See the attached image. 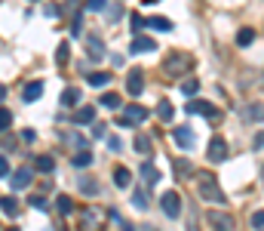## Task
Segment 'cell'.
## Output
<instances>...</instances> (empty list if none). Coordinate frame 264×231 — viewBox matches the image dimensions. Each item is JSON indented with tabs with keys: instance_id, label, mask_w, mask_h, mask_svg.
<instances>
[{
	"instance_id": "cell-39",
	"label": "cell",
	"mask_w": 264,
	"mask_h": 231,
	"mask_svg": "<svg viewBox=\"0 0 264 231\" xmlns=\"http://www.w3.org/2000/svg\"><path fill=\"white\" fill-rule=\"evenodd\" d=\"M252 225H255V228H261V225H264V213H261V210L252 213Z\"/></svg>"
},
{
	"instance_id": "cell-6",
	"label": "cell",
	"mask_w": 264,
	"mask_h": 231,
	"mask_svg": "<svg viewBox=\"0 0 264 231\" xmlns=\"http://www.w3.org/2000/svg\"><path fill=\"white\" fill-rule=\"evenodd\" d=\"M206 154H209L212 164H224V160H227V142H224L221 136H215L212 142H209V151H206Z\"/></svg>"
},
{
	"instance_id": "cell-5",
	"label": "cell",
	"mask_w": 264,
	"mask_h": 231,
	"mask_svg": "<svg viewBox=\"0 0 264 231\" xmlns=\"http://www.w3.org/2000/svg\"><path fill=\"white\" fill-rule=\"evenodd\" d=\"M172 142H175L178 148H185V151H191L197 139H193V130L185 123V126H178V130H172Z\"/></svg>"
},
{
	"instance_id": "cell-22",
	"label": "cell",
	"mask_w": 264,
	"mask_h": 231,
	"mask_svg": "<svg viewBox=\"0 0 264 231\" xmlns=\"http://www.w3.org/2000/svg\"><path fill=\"white\" fill-rule=\"evenodd\" d=\"M77 102H80V89L71 87V89H65V92H62V105H65V108H74Z\"/></svg>"
},
{
	"instance_id": "cell-20",
	"label": "cell",
	"mask_w": 264,
	"mask_h": 231,
	"mask_svg": "<svg viewBox=\"0 0 264 231\" xmlns=\"http://www.w3.org/2000/svg\"><path fill=\"white\" fill-rule=\"evenodd\" d=\"M22 96H25V102L40 99V96H43V84H37V80H34V84H28L25 89H22Z\"/></svg>"
},
{
	"instance_id": "cell-18",
	"label": "cell",
	"mask_w": 264,
	"mask_h": 231,
	"mask_svg": "<svg viewBox=\"0 0 264 231\" xmlns=\"http://www.w3.org/2000/svg\"><path fill=\"white\" fill-rule=\"evenodd\" d=\"M74 120H77V123H93V120H96V108H93V105H83V108H77Z\"/></svg>"
},
{
	"instance_id": "cell-8",
	"label": "cell",
	"mask_w": 264,
	"mask_h": 231,
	"mask_svg": "<svg viewBox=\"0 0 264 231\" xmlns=\"http://www.w3.org/2000/svg\"><path fill=\"white\" fill-rule=\"evenodd\" d=\"M206 222H209V225H215V228H234V219L231 216H227V213H218V210H209V213H206Z\"/></svg>"
},
{
	"instance_id": "cell-35",
	"label": "cell",
	"mask_w": 264,
	"mask_h": 231,
	"mask_svg": "<svg viewBox=\"0 0 264 231\" xmlns=\"http://www.w3.org/2000/svg\"><path fill=\"white\" fill-rule=\"evenodd\" d=\"M9 173H13V170H9V160H6L3 154H0V179H6Z\"/></svg>"
},
{
	"instance_id": "cell-13",
	"label": "cell",
	"mask_w": 264,
	"mask_h": 231,
	"mask_svg": "<svg viewBox=\"0 0 264 231\" xmlns=\"http://www.w3.org/2000/svg\"><path fill=\"white\" fill-rule=\"evenodd\" d=\"M34 170H37V173H52V170H55V157H52V154L34 157Z\"/></svg>"
},
{
	"instance_id": "cell-4",
	"label": "cell",
	"mask_w": 264,
	"mask_h": 231,
	"mask_svg": "<svg viewBox=\"0 0 264 231\" xmlns=\"http://www.w3.org/2000/svg\"><path fill=\"white\" fill-rule=\"evenodd\" d=\"M142 120H147V108H142V105H126V114L117 120L120 126H132V123H142Z\"/></svg>"
},
{
	"instance_id": "cell-32",
	"label": "cell",
	"mask_w": 264,
	"mask_h": 231,
	"mask_svg": "<svg viewBox=\"0 0 264 231\" xmlns=\"http://www.w3.org/2000/svg\"><path fill=\"white\" fill-rule=\"evenodd\" d=\"M197 89H200L197 80H185V84H181V92H185V96H197Z\"/></svg>"
},
{
	"instance_id": "cell-37",
	"label": "cell",
	"mask_w": 264,
	"mask_h": 231,
	"mask_svg": "<svg viewBox=\"0 0 264 231\" xmlns=\"http://www.w3.org/2000/svg\"><path fill=\"white\" fill-rule=\"evenodd\" d=\"M71 34H74V37H80V34H83V19H74V28H71Z\"/></svg>"
},
{
	"instance_id": "cell-23",
	"label": "cell",
	"mask_w": 264,
	"mask_h": 231,
	"mask_svg": "<svg viewBox=\"0 0 264 231\" xmlns=\"http://www.w3.org/2000/svg\"><path fill=\"white\" fill-rule=\"evenodd\" d=\"M108 84H111V74H108V71L89 74V87H98V89H101V87H108Z\"/></svg>"
},
{
	"instance_id": "cell-28",
	"label": "cell",
	"mask_w": 264,
	"mask_h": 231,
	"mask_svg": "<svg viewBox=\"0 0 264 231\" xmlns=\"http://www.w3.org/2000/svg\"><path fill=\"white\" fill-rule=\"evenodd\" d=\"M135 151L139 154H151V139L147 136H135Z\"/></svg>"
},
{
	"instance_id": "cell-40",
	"label": "cell",
	"mask_w": 264,
	"mask_h": 231,
	"mask_svg": "<svg viewBox=\"0 0 264 231\" xmlns=\"http://www.w3.org/2000/svg\"><path fill=\"white\" fill-rule=\"evenodd\" d=\"M132 28H135V31H142V28H144V19H142L139 13H132Z\"/></svg>"
},
{
	"instance_id": "cell-33",
	"label": "cell",
	"mask_w": 264,
	"mask_h": 231,
	"mask_svg": "<svg viewBox=\"0 0 264 231\" xmlns=\"http://www.w3.org/2000/svg\"><path fill=\"white\" fill-rule=\"evenodd\" d=\"M9 123H13V114H9L6 108H0V133L9 130Z\"/></svg>"
},
{
	"instance_id": "cell-17",
	"label": "cell",
	"mask_w": 264,
	"mask_h": 231,
	"mask_svg": "<svg viewBox=\"0 0 264 231\" xmlns=\"http://www.w3.org/2000/svg\"><path fill=\"white\" fill-rule=\"evenodd\" d=\"M142 179H144V185H157L160 182V170L154 164H144L142 167Z\"/></svg>"
},
{
	"instance_id": "cell-19",
	"label": "cell",
	"mask_w": 264,
	"mask_h": 231,
	"mask_svg": "<svg viewBox=\"0 0 264 231\" xmlns=\"http://www.w3.org/2000/svg\"><path fill=\"white\" fill-rule=\"evenodd\" d=\"M144 25H147V28H157V31H172V22L163 19V16H151V19H144Z\"/></svg>"
},
{
	"instance_id": "cell-29",
	"label": "cell",
	"mask_w": 264,
	"mask_h": 231,
	"mask_svg": "<svg viewBox=\"0 0 264 231\" xmlns=\"http://www.w3.org/2000/svg\"><path fill=\"white\" fill-rule=\"evenodd\" d=\"M68 56H71V46L59 43V53H55V65H68Z\"/></svg>"
},
{
	"instance_id": "cell-3",
	"label": "cell",
	"mask_w": 264,
	"mask_h": 231,
	"mask_svg": "<svg viewBox=\"0 0 264 231\" xmlns=\"http://www.w3.org/2000/svg\"><path fill=\"white\" fill-rule=\"evenodd\" d=\"M160 203H163V213L169 219H178L181 216V198H178V191H166L163 198H160Z\"/></svg>"
},
{
	"instance_id": "cell-11",
	"label": "cell",
	"mask_w": 264,
	"mask_h": 231,
	"mask_svg": "<svg viewBox=\"0 0 264 231\" xmlns=\"http://www.w3.org/2000/svg\"><path fill=\"white\" fill-rule=\"evenodd\" d=\"M77 185H80V194H86V198H96V194H98V182L93 176H80Z\"/></svg>"
},
{
	"instance_id": "cell-36",
	"label": "cell",
	"mask_w": 264,
	"mask_h": 231,
	"mask_svg": "<svg viewBox=\"0 0 264 231\" xmlns=\"http://www.w3.org/2000/svg\"><path fill=\"white\" fill-rule=\"evenodd\" d=\"M28 203L34 206V210H40V213H43V210H47V201H43V198H31Z\"/></svg>"
},
{
	"instance_id": "cell-34",
	"label": "cell",
	"mask_w": 264,
	"mask_h": 231,
	"mask_svg": "<svg viewBox=\"0 0 264 231\" xmlns=\"http://www.w3.org/2000/svg\"><path fill=\"white\" fill-rule=\"evenodd\" d=\"M86 6L93 9V13H101V9L108 6V0H86Z\"/></svg>"
},
{
	"instance_id": "cell-41",
	"label": "cell",
	"mask_w": 264,
	"mask_h": 231,
	"mask_svg": "<svg viewBox=\"0 0 264 231\" xmlns=\"http://www.w3.org/2000/svg\"><path fill=\"white\" fill-rule=\"evenodd\" d=\"M108 145H111V151H120V139H117V136H111Z\"/></svg>"
},
{
	"instance_id": "cell-14",
	"label": "cell",
	"mask_w": 264,
	"mask_h": 231,
	"mask_svg": "<svg viewBox=\"0 0 264 231\" xmlns=\"http://www.w3.org/2000/svg\"><path fill=\"white\" fill-rule=\"evenodd\" d=\"M258 40V31L255 28H240V34H237V46H252Z\"/></svg>"
},
{
	"instance_id": "cell-31",
	"label": "cell",
	"mask_w": 264,
	"mask_h": 231,
	"mask_svg": "<svg viewBox=\"0 0 264 231\" xmlns=\"http://www.w3.org/2000/svg\"><path fill=\"white\" fill-rule=\"evenodd\" d=\"M193 167L188 164V160H175V176H191Z\"/></svg>"
},
{
	"instance_id": "cell-24",
	"label": "cell",
	"mask_w": 264,
	"mask_h": 231,
	"mask_svg": "<svg viewBox=\"0 0 264 231\" xmlns=\"http://www.w3.org/2000/svg\"><path fill=\"white\" fill-rule=\"evenodd\" d=\"M98 105H105L108 111H114V108H120V96L117 92H105V96L98 99Z\"/></svg>"
},
{
	"instance_id": "cell-16",
	"label": "cell",
	"mask_w": 264,
	"mask_h": 231,
	"mask_svg": "<svg viewBox=\"0 0 264 231\" xmlns=\"http://www.w3.org/2000/svg\"><path fill=\"white\" fill-rule=\"evenodd\" d=\"M129 182H132V176H129V170H126V167L114 170V185H117V188H129Z\"/></svg>"
},
{
	"instance_id": "cell-2",
	"label": "cell",
	"mask_w": 264,
	"mask_h": 231,
	"mask_svg": "<svg viewBox=\"0 0 264 231\" xmlns=\"http://www.w3.org/2000/svg\"><path fill=\"white\" fill-rule=\"evenodd\" d=\"M163 68H166V74H185V71H191V68H193V59H191L188 53H169Z\"/></svg>"
},
{
	"instance_id": "cell-42",
	"label": "cell",
	"mask_w": 264,
	"mask_h": 231,
	"mask_svg": "<svg viewBox=\"0 0 264 231\" xmlns=\"http://www.w3.org/2000/svg\"><path fill=\"white\" fill-rule=\"evenodd\" d=\"M22 139H25V142H34V139H37V133H34V130H25V133H22Z\"/></svg>"
},
{
	"instance_id": "cell-26",
	"label": "cell",
	"mask_w": 264,
	"mask_h": 231,
	"mask_svg": "<svg viewBox=\"0 0 264 231\" xmlns=\"http://www.w3.org/2000/svg\"><path fill=\"white\" fill-rule=\"evenodd\" d=\"M0 210H3L6 216H16L19 213V201L16 198H0Z\"/></svg>"
},
{
	"instance_id": "cell-38",
	"label": "cell",
	"mask_w": 264,
	"mask_h": 231,
	"mask_svg": "<svg viewBox=\"0 0 264 231\" xmlns=\"http://www.w3.org/2000/svg\"><path fill=\"white\" fill-rule=\"evenodd\" d=\"M249 117H252V120H255V123L261 120V105H258V102H255V105H252V108H249Z\"/></svg>"
},
{
	"instance_id": "cell-10",
	"label": "cell",
	"mask_w": 264,
	"mask_h": 231,
	"mask_svg": "<svg viewBox=\"0 0 264 231\" xmlns=\"http://www.w3.org/2000/svg\"><path fill=\"white\" fill-rule=\"evenodd\" d=\"M126 87H129V96H142V89H144V84H142V68H132V71H129Z\"/></svg>"
},
{
	"instance_id": "cell-15",
	"label": "cell",
	"mask_w": 264,
	"mask_h": 231,
	"mask_svg": "<svg viewBox=\"0 0 264 231\" xmlns=\"http://www.w3.org/2000/svg\"><path fill=\"white\" fill-rule=\"evenodd\" d=\"M157 50V40L151 37H135L132 40V53H154Z\"/></svg>"
},
{
	"instance_id": "cell-1",
	"label": "cell",
	"mask_w": 264,
	"mask_h": 231,
	"mask_svg": "<svg viewBox=\"0 0 264 231\" xmlns=\"http://www.w3.org/2000/svg\"><path fill=\"white\" fill-rule=\"evenodd\" d=\"M197 194L203 198V203H227L221 185H218V179L212 176V173H203V176H197Z\"/></svg>"
},
{
	"instance_id": "cell-12",
	"label": "cell",
	"mask_w": 264,
	"mask_h": 231,
	"mask_svg": "<svg viewBox=\"0 0 264 231\" xmlns=\"http://www.w3.org/2000/svg\"><path fill=\"white\" fill-rule=\"evenodd\" d=\"M86 46H89V59H105V46H101V40L96 37V34H89L86 37Z\"/></svg>"
},
{
	"instance_id": "cell-25",
	"label": "cell",
	"mask_w": 264,
	"mask_h": 231,
	"mask_svg": "<svg viewBox=\"0 0 264 231\" xmlns=\"http://www.w3.org/2000/svg\"><path fill=\"white\" fill-rule=\"evenodd\" d=\"M132 203H135V210H142V213L147 210V206H151V203H147V194H144L142 188H135V191H132Z\"/></svg>"
},
{
	"instance_id": "cell-7",
	"label": "cell",
	"mask_w": 264,
	"mask_h": 231,
	"mask_svg": "<svg viewBox=\"0 0 264 231\" xmlns=\"http://www.w3.org/2000/svg\"><path fill=\"white\" fill-rule=\"evenodd\" d=\"M191 114H203V117H218V108L212 105V102H203V99H193L185 105Z\"/></svg>"
},
{
	"instance_id": "cell-43",
	"label": "cell",
	"mask_w": 264,
	"mask_h": 231,
	"mask_svg": "<svg viewBox=\"0 0 264 231\" xmlns=\"http://www.w3.org/2000/svg\"><path fill=\"white\" fill-rule=\"evenodd\" d=\"M3 96H6V89H3V87H0V99H3Z\"/></svg>"
},
{
	"instance_id": "cell-9",
	"label": "cell",
	"mask_w": 264,
	"mask_h": 231,
	"mask_svg": "<svg viewBox=\"0 0 264 231\" xmlns=\"http://www.w3.org/2000/svg\"><path fill=\"white\" fill-rule=\"evenodd\" d=\"M31 179H34L31 167H22V170H16V173H13V179H9V182H13V188H28Z\"/></svg>"
},
{
	"instance_id": "cell-27",
	"label": "cell",
	"mask_w": 264,
	"mask_h": 231,
	"mask_svg": "<svg viewBox=\"0 0 264 231\" xmlns=\"http://www.w3.org/2000/svg\"><path fill=\"white\" fill-rule=\"evenodd\" d=\"M55 206H59V213H65V216H68V213L74 210V201L68 198V194H59V198H55Z\"/></svg>"
},
{
	"instance_id": "cell-21",
	"label": "cell",
	"mask_w": 264,
	"mask_h": 231,
	"mask_svg": "<svg viewBox=\"0 0 264 231\" xmlns=\"http://www.w3.org/2000/svg\"><path fill=\"white\" fill-rule=\"evenodd\" d=\"M71 164H74L77 170H86L89 164H93V154H89V151H86V148H83V151H77V154L71 157Z\"/></svg>"
},
{
	"instance_id": "cell-30",
	"label": "cell",
	"mask_w": 264,
	"mask_h": 231,
	"mask_svg": "<svg viewBox=\"0 0 264 231\" xmlns=\"http://www.w3.org/2000/svg\"><path fill=\"white\" fill-rule=\"evenodd\" d=\"M157 114H160V120H172V102H160V105H157Z\"/></svg>"
}]
</instances>
